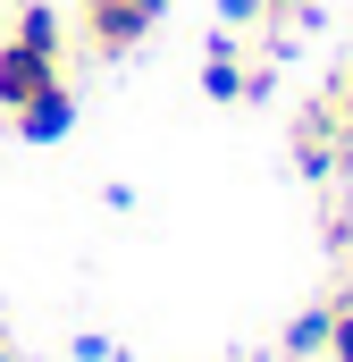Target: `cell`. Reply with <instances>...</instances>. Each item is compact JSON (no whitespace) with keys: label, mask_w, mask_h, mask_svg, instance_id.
<instances>
[{"label":"cell","mask_w":353,"mask_h":362,"mask_svg":"<svg viewBox=\"0 0 353 362\" xmlns=\"http://www.w3.org/2000/svg\"><path fill=\"white\" fill-rule=\"evenodd\" d=\"M51 93H68V25H59V8L25 0L0 34V118H25Z\"/></svg>","instance_id":"1"},{"label":"cell","mask_w":353,"mask_h":362,"mask_svg":"<svg viewBox=\"0 0 353 362\" xmlns=\"http://www.w3.org/2000/svg\"><path fill=\"white\" fill-rule=\"evenodd\" d=\"M169 0H76V34H85L92 59H126L152 25H160Z\"/></svg>","instance_id":"2"},{"label":"cell","mask_w":353,"mask_h":362,"mask_svg":"<svg viewBox=\"0 0 353 362\" xmlns=\"http://www.w3.org/2000/svg\"><path fill=\"white\" fill-rule=\"evenodd\" d=\"M0 362H17V354H8V329H0Z\"/></svg>","instance_id":"9"},{"label":"cell","mask_w":353,"mask_h":362,"mask_svg":"<svg viewBox=\"0 0 353 362\" xmlns=\"http://www.w3.org/2000/svg\"><path fill=\"white\" fill-rule=\"evenodd\" d=\"M320 362H353V286H337L328 303H320Z\"/></svg>","instance_id":"4"},{"label":"cell","mask_w":353,"mask_h":362,"mask_svg":"<svg viewBox=\"0 0 353 362\" xmlns=\"http://www.w3.org/2000/svg\"><path fill=\"white\" fill-rule=\"evenodd\" d=\"M8 127H17L25 144H59V135L76 127V85H68V93H51V101H34V110H25V118H8Z\"/></svg>","instance_id":"3"},{"label":"cell","mask_w":353,"mask_h":362,"mask_svg":"<svg viewBox=\"0 0 353 362\" xmlns=\"http://www.w3.org/2000/svg\"><path fill=\"white\" fill-rule=\"evenodd\" d=\"M328 93H337V110H345V127H353V76H337Z\"/></svg>","instance_id":"8"},{"label":"cell","mask_w":353,"mask_h":362,"mask_svg":"<svg viewBox=\"0 0 353 362\" xmlns=\"http://www.w3.org/2000/svg\"><path fill=\"white\" fill-rule=\"evenodd\" d=\"M219 8H227V25H253L261 17V0H219Z\"/></svg>","instance_id":"7"},{"label":"cell","mask_w":353,"mask_h":362,"mask_svg":"<svg viewBox=\"0 0 353 362\" xmlns=\"http://www.w3.org/2000/svg\"><path fill=\"white\" fill-rule=\"evenodd\" d=\"M202 85L219 93V101H244V93H261V76L236 59V51H210V68H202Z\"/></svg>","instance_id":"5"},{"label":"cell","mask_w":353,"mask_h":362,"mask_svg":"<svg viewBox=\"0 0 353 362\" xmlns=\"http://www.w3.org/2000/svg\"><path fill=\"white\" fill-rule=\"evenodd\" d=\"M345 286H353V270H345Z\"/></svg>","instance_id":"10"},{"label":"cell","mask_w":353,"mask_h":362,"mask_svg":"<svg viewBox=\"0 0 353 362\" xmlns=\"http://www.w3.org/2000/svg\"><path fill=\"white\" fill-rule=\"evenodd\" d=\"M303 8H311V0H261V17H269V25H277V34H286V25H294Z\"/></svg>","instance_id":"6"}]
</instances>
